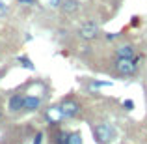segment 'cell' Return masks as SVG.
I'll list each match as a JSON object with an SVG mask.
<instances>
[{"label": "cell", "instance_id": "cell-4", "mask_svg": "<svg viewBox=\"0 0 147 144\" xmlns=\"http://www.w3.org/2000/svg\"><path fill=\"white\" fill-rule=\"evenodd\" d=\"M97 36H99V26H97V23H93V21L84 23L82 28H80V38H84V40H95Z\"/></svg>", "mask_w": 147, "mask_h": 144}, {"label": "cell", "instance_id": "cell-12", "mask_svg": "<svg viewBox=\"0 0 147 144\" xmlns=\"http://www.w3.org/2000/svg\"><path fill=\"white\" fill-rule=\"evenodd\" d=\"M17 60H19V62H21V64H22V66H24V68H28V69H36V66H34V64H32V60H30V58H28V56H19V58H17Z\"/></svg>", "mask_w": 147, "mask_h": 144}, {"label": "cell", "instance_id": "cell-18", "mask_svg": "<svg viewBox=\"0 0 147 144\" xmlns=\"http://www.w3.org/2000/svg\"><path fill=\"white\" fill-rule=\"evenodd\" d=\"M17 2L22 6H32V4H36V0H17Z\"/></svg>", "mask_w": 147, "mask_h": 144}, {"label": "cell", "instance_id": "cell-17", "mask_svg": "<svg viewBox=\"0 0 147 144\" xmlns=\"http://www.w3.org/2000/svg\"><path fill=\"white\" fill-rule=\"evenodd\" d=\"M91 86H93V88H99V86H110V83H106V81H102V83H100V81H97V83H91Z\"/></svg>", "mask_w": 147, "mask_h": 144}, {"label": "cell", "instance_id": "cell-5", "mask_svg": "<svg viewBox=\"0 0 147 144\" xmlns=\"http://www.w3.org/2000/svg\"><path fill=\"white\" fill-rule=\"evenodd\" d=\"M45 120H47L50 126H58V124L63 120V116H61V111H60V105H56V107L49 109V111L45 112Z\"/></svg>", "mask_w": 147, "mask_h": 144}, {"label": "cell", "instance_id": "cell-19", "mask_svg": "<svg viewBox=\"0 0 147 144\" xmlns=\"http://www.w3.org/2000/svg\"><path fill=\"white\" fill-rule=\"evenodd\" d=\"M138 19H140V17H132V21H130V25H132V26H136L138 23H140V21H138Z\"/></svg>", "mask_w": 147, "mask_h": 144}, {"label": "cell", "instance_id": "cell-7", "mask_svg": "<svg viewBox=\"0 0 147 144\" xmlns=\"http://www.w3.org/2000/svg\"><path fill=\"white\" fill-rule=\"evenodd\" d=\"M22 103H24V96L13 94L9 97V101H7V109H9V112H19V111H22Z\"/></svg>", "mask_w": 147, "mask_h": 144}, {"label": "cell", "instance_id": "cell-2", "mask_svg": "<svg viewBox=\"0 0 147 144\" xmlns=\"http://www.w3.org/2000/svg\"><path fill=\"white\" fill-rule=\"evenodd\" d=\"M93 135L97 139L99 144H106L108 141H112L115 135V129L112 124H99V126L93 127Z\"/></svg>", "mask_w": 147, "mask_h": 144}, {"label": "cell", "instance_id": "cell-8", "mask_svg": "<svg viewBox=\"0 0 147 144\" xmlns=\"http://www.w3.org/2000/svg\"><path fill=\"white\" fill-rule=\"evenodd\" d=\"M115 56L117 58H134L136 56V49L132 45H119L115 49Z\"/></svg>", "mask_w": 147, "mask_h": 144}, {"label": "cell", "instance_id": "cell-15", "mask_svg": "<svg viewBox=\"0 0 147 144\" xmlns=\"http://www.w3.org/2000/svg\"><path fill=\"white\" fill-rule=\"evenodd\" d=\"M6 13H7V6L2 2V0H0V17H4Z\"/></svg>", "mask_w": 147, "mask_h": 144}, {"label": "cell", "instance_id": "cell-20", "mask_svg": "<svg viewBox=\"0 0 147 144\" xmlns=\"http://www.w3.org/2000/svg\"><path fill=\"white\" fill-rule=\"evenodd\" d=\"M0 116H2V109H0Z\"/></svg>", "mask_w": 147, "mask_h": 144}, {"label": "cell", "instance_id": "cell-9", "mask_svg": "<svg viewBox=\"0 0 147 144\" xmlns=\"http://www.w3.org/2000/svg\"><path fill=\"white\" fill-rule=\"evenodd\" d=\"M78 8H80L78 0H63V4H61V10L65 13H75V11H78Z\"/></svg>", "mask_w": 147, "mask_h": 144}, {"label": "cell", "instance_id": "cell-13", "mask_svg": "<svg viewBox=\"0 0 147 144\" xmlns=\"http://www.w3.org/2000/svg\"><path fill=\"white\" fill-rule=\"evenodd\" d=\"M123 107H125L127 111H132V109H134V101L132 99H125V101H123Z\"/></svg>", "mask_w": 147, "mask_h": 144}, {"label": "cell", "instance_id": "cell-16", "mask_svg": "<svg viewBox=\"0 0 147 144\" xmlns=\"http://www.w3.org/2000/svg\"><path fill=\"white\" fill-rule=\"evenodd\" d=\"M117 38H119V34H115V32H108L106 34V40L108 41H114V40H117Z\"/></svg>", "mask_w": 147, "mask_h": 144}, {"label": "cell", "instance_id": "cell-3", "mask_svg": "<svg viewBox=\"0 0 147 144\" xmlns=\"http://www.w3.org/2000/svg\"><path fill=\"white\" fill-rule=\"evenodd\" d=\"M60 111H61V116H63V118H75L80 112V105L73 99H65L63 103L60 105Z\"/></svg>", "mask_w": 147, "mask_h": 144}, {"label": "cell", "instance_id": "cell-11", "mask_svg": "<svg viewBox=\"0 0 147 144\" xmlns=\"http://www.w3.org/2000/svg\"><path fill=\"white\" fill-rule=\"evenodd\" d=\"M67 144H82V135H80L78 131L67 133Z\"/></svg>", "mask_w": 147, "mask_h": 144}, {"label": "cell", "instance_id": "cell-10", "mask_svg": "<svg viewBox=\"0 0 147 144\" xmlns=\"http://www.w3.org/2000/svg\"><path fill=\"white\" fill-rule=\"evenodd\" d=\"M54 144H67V133L63 129H58L54 133Z\"/></svg>", "mask_w": 147, "mask_h": 144}, {"label": "cell", "instance_id": "cell-6", "mask_svg": "<svg viewBox=\"0 0 147 144\" xmlns=\"http://www.w3.org/2000/svg\"><path fill=\"white\" fill-rule=\"evenodd\" d=\"M41 107V97L37 96H24V103H22V111L36 112Z\"/></svg>", "mask_w": 147, "mask_h": 144}, {"label": "cell", "instance_id": "cell-1", "mask_svg": "<svg viewBox=\"0 0 147 144\" xmlns=\"http://www.w3.org/2000/svg\"><path fill=\"white\" fill-rule=\"evenodd\" d=\"M138 62L140 58H117L115 60V73L121 77H132L138 71Z\"/></svg>", "mask_w": 147, "mask_h": 144}, {"label": "cell", "instance_id": "cell-14", "mask_svg": "<svg viewBox=\"0 0 147 144\" xmlns=\"http://www.w3.org/2000/svg\"><path fill=\"white\" fill-rule=\"evenodd\" d=\"M34 144H43V133H36V137H34Z\"/></svg>", "mask_w": 147, "mask_h": 144}]
</instances>
